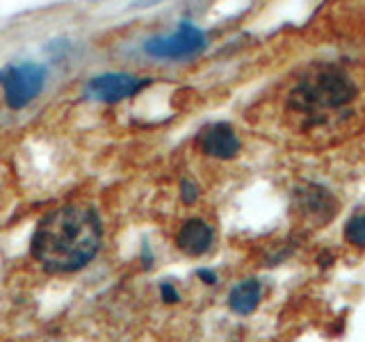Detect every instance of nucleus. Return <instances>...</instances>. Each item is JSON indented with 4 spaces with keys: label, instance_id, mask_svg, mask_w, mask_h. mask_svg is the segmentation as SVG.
I'll use <instances>...</instances> for the list:
<instances>
[{
    "label": "nucleus",
    "instance_id": "423d86ee",
    "mask_svg": "<svg viewBox=\"0 0 365 342\" xmlns=\"http://www.w3.org/2000/svg\"><path fill=\"white\" fill-rule=\"evenodd\" d=\"M199 146L205 155L217 160H231L240 153V140L231 123L217 121L205 125L199 135Z\"/></svg>",
    "mask_w": 365,
    "mask_h": 342
},
{
    "label": "nucleus",
    "instance_id": "f8f14e48",
    "mask_svg": "<svg viewBox=\"0 0 365 342\" xmlns=\"http://www.w3.org/2000/svg\"><path fill=\"white\" fill-rule=\"evenodd\" d=\"M160 294H163L165 304H176L178 301V290L171 283H163V285H160Z\"/></svg>",
    "mask_w": 365,
    "mask_h": 342
},
{
    "label": "nucleus",
    "instance_id": "0eeeda50",
    "mask_svg": "<svg viewBox=\"0 0 365 342\" xmlns=\"http://www.w3.org/2000/svg\"><path fill=\"white\" fill-rule=\"evenodd\" d=\"M297 205L299 210L311 217V219L324 224L329 219H334V214L338 212V203L336 199L324 187H317V185H308L297 190Z\"/></svg>",
    "mask_w": 365,
    "mask_h": 342
},
{
    "label": "nucleus",
    "instance_id": "1a4fd4ad",
    "mask_svg": "<svg viewBox=\"0 0 365 342\" xmlns=\"http://www.w3.org/2000/svg\"><path fill=\"white\" fill-rule=\"evenodd\" d=\"M262 288L256 279H245L242 283H237L235 288L228 294V306L237 315H249L256 311V306L260 304Z\"/></svg>",
    "mask_w": 365,
    "mask_h": 342
},
{
    "label": "nucleus",
    "instance_id": "f03ea898",
    "mask_svg": "<svg viewBox=\"0 0 365 342\" xmlns=\"http://www.w3.org/2000/svg\"><path fill=\"white\" fill-rule=\"evenodd\" d=\"M356 98V85L338 66H317L294 85L290 108L308 125H324Z\"/></svg>",
    "mask_w": 365,
    "mask_h": 342
},
{
    "label": "nucleus",
    "instance_id": "ddd939ff",
    "mask_svg": "<svg viewBox=\"0 0 365 342\" xmlns=\"http://www.w3.org/2000/svg\"><path fill=\"white\" fill-rule=\"evenodd\" d=\"M199 276L203 279V283H208V285L217 283V276H215L212 271H208V269H201V271H199Z\"/></svg>",
    "mask_w": 365,
    "mask_h": 342
},
{
    "label": "nucleus",
    "instance_id": "7ed1b4c3",
    "mask_svg": "<svg viewBox=\"0 0 365 342\" xmlns=\"http://www.w3.org/2000/svg\"><path fill=\"white\" fill-rule=\"evenodd\" d=\"M43 64L37 62H21L7 64L0 68V87H3V98L9 110H23L37 98L46 85Z\"/></svg>",
    "mask_w": 365,
    "mask_h": 342
},
{
    "label": "nucleus",
    "instance_id": "f257e3e1",
    "mask_svg": "<svg viewBox=\"0 0 365 342\" xmlns=\"http://www.w3.org/2000/svg\"><path fill=\"white\" fill-rule=\"evenodd\" d=\"M101 219L87 205H60L43 214L32 235V258L51 274H71L101 249Z\"/></svg>",
    "mask_w": 365,
    "mask_h": 342
},
{
    "label": "nucleus",
    "instance_id": "9d476101",
    "mask_svg": "<svg viewBox=\"0 0 365 342\" xmlns=\"http://www.w3.org/2000/svg\"><path fill=\"white\" fill-rule=\"evenodd\" d=\"M345 237L354 247H365V214L351 217L345 226Z\"/></svg>",
    "mask_w": 365,
    "mask_h": 342
},
{
    "label": "nucleus",
    "instance_id": "20e7f679",
    "mask_svg": "<svg viewBox=\"0 0 365 342\" xmlns=\"http://www.w3.org/2000/svg\"><path fill=\"white\" fill-rule=\"evenodd\" d=\"M208 39H205V32L197 28L194 23L182 21L178 23V28L169 34H158L142 43V51L153 57V60H171V62H180V60H192L205 51Z\"/></svg>",
    "mask_w": 365,
    "mask_h": 342
},
{
    "label": "nucleus",
    "instance_id": "39448f33",
    "mask_svg": "<svg viewBox=\"0 0 365 342\" xmlns=\"http://www.w3.org/2000/svg\"><path fill=\"white\" fill-rule=\"evenodd\" d=\"M153 80L133 73H101L85 85V96L96 103H121L144 91Z\"/></svg>",
    "mask_w": 365,
    "mask_h": 342
},
{
    "label": "nucleus",
    "instance_id": "6e6552de",
    "mask_svg": "<svg viewBox=\"0 0 365 342\" xmlns=\"http://www.w3.org/2000/svg\"><path fill=\"white\" fill-rule=\"evenodd\" d=\"M176 244L187 256H201L212 244V228L201 219H190L180 226L176 235Z\"/></svg>",
    "mask_w": 365,
    "mask_h": 342
},
{
    "label": "nucleus",
    "instance_id": "9b49d317",
    "mask_svg": "<svg viewBox=\"0 0 365 342\" xmlns=\"http://www.w3.org/2000/svg\"><path fill=\"white\" fill-rule=\"evenodd\" d=\"M199 197V187L194 185L192 180H182L180 182V199L185 201V203H194Z\"/></svg>",
    "mask_w": 365,
    "mask_h": 342
}]
</instances>
